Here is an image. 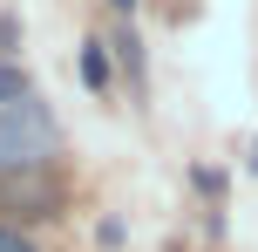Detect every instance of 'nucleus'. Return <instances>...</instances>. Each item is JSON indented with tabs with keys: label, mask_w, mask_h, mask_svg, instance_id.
I'll return each instance as SVG.
<instances>
[{
	"label": "nucleus",
	"mask_w": 258,
	"mask_h": 252,
	"mask_svg": "<svg viewBox=\"0 0 258 252\" xmlns=\"http://www.w3.org/2000/svg\"><path fill=\"white\" fill-rule=\"evenodd\" d=\"M0 252H34V245H27L21 232H7V225H0Z\"/></svg>",
	"instance_id": "nucleus-4"
},
{
	"label": "nucleus",
	"mask_w": 258,
	"mask_h": 252,
	"mask_svg": "<svg viewBox=\"0 0 258 252\" xmlns=\"http://www.w3.org/2000/svg\"><path fill=\"white\" fill-rule=\"evenodd\" d=\"M109 75H116V68H109V48H102V41H89V48H82V82L102 95V89H109Z\"/></svg>",
	"instance_id": "nucleus-2"
},
{
	"label": "nucleus",
	"mask_w": 258,
	"mask_h": 252,
	"mask_svg": "<svg viewBox=\"0 0 258 252\" xmlns=\"http://www.w3.org/2000/svg\"><path fill=\"white\" fill-rule=\"evenodd\" d=\"M116 7H136V0H116Z\"/></svg>",
	"instance_id": "nucleus-5"
},
{
	"label": "nucleus",
	"mask_w": 258,
	"mask_h": 252,
	"mask_svg": "<svg viewBox=\"0 0 258 252\" xmlns=\"http://www.w3.org/2000/svg\"><path fill=\"white\" fill-rule=\"evenodd\" d=\"M21 95H34V82H27V68L0 62V103H21Z\"/></svg>",
	"instance_id": "nucleus-3"
},
{
	"label": "nucleus",
	"mask_w": 258,
	"mask_h": 252,
	"mask_svg": "<svg viewBox=\"0 0 258 252\" xmlns=\"http://www.w3.org/2000/svg\"><path fill=\"white\" fill-rule=\"evenodd\" d=\"M54 150V116L48 103L21 95V103H0V171H41Z\"/></svg>",
	"instance_id": "nucleus-1"
}]
</instances>
